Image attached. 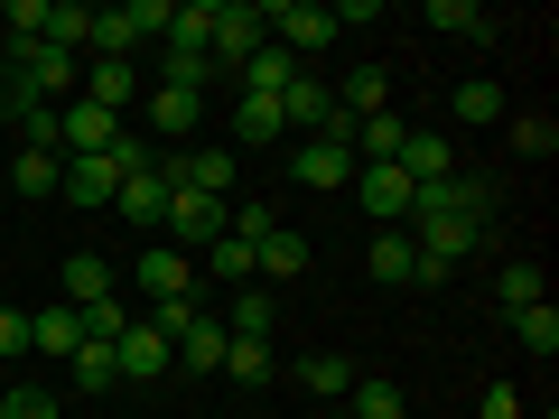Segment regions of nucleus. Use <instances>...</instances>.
I'll return each instance as SVG.
<instances>
[{
	"instance_id": "f257e3e1",
	"label": "nucleus",
	"mask_w": 559,
	"mask_h": 419,
	"mask_svg": "<svg viewBox=\"0 0 559 419\" xmlns=\"http://www.w3.org/2000/svg\"><path fill=\"white\" fill-rule=\"evenodd\" d=\"M261 38L271 47H289V57H326V47H336V10H326V0H261Z\"/></svg>"
},
{
	"instance_id": "f03ea898",
	"label": "nucleus",
	"mask_w": 559,
	"mask_h": 419,
	"mask_svg": "<svg viewBox=\"0 0 559 419\" xmlns=\"http://www.w3.org/2000/svg\"><path fill=\"white\" fill-rule=\"evenodd\" d=\"M131 279H140V299H150V308H197V261H187L178 242L140 252V261H131Z\"/></svg>"
},
{
	"instance_id": "7ed1b4c3",
	"label": "nucleus",
	"mask_w": 559,
	"mask_h": 419,
	"mask_svg": "<svg viewBox=\"0 0 559 419\" xmlns=\"http://www.w3.org/2000/svg\"><path fill=\"white\" fill-rule=\"evenodd\" d=\"M168 196H178V149H168L159 168H140V178H121L112 215H121V224H140V234H159V224H168Z\"/></svg>"
},
{
	"instance_id": "20e7f679",
	"label": "nucleus",
	"mask_w": 559,
	"mask_h": 419,
	"mask_svg": "<svg viewBox=\"0 0 559 419\" xmlns=\"http://www.w3.org/2000/svg\"><path fill=\"white\" fill-rule=\"evenodd\" d=\"M112 140H121V121L112 112H103V103H57V159H94V149H112Z\"/></svg>"
},
{
	"instance_id": "39448f33",
	"label": "nucleus",
	"mask_w": 559,
	"mask_h": 419,
	"mask_svg": "<svg viewBox=\"0 0 559 419\" xmlns=\"http://www.w3.org/2000/svg\"><path fill=\"white\" fill-rule=\"evenodd\" d=\"M178 187H187V196L234 205V196H242V159L224 149V140H215V149H178Z\"/></svg>"
},
{
	"instance_id": "423d86ee",
	"label": "nucleus",
	"mask_w": 559,
	"mask_h": 419,
	"mask_svg": "<svg viewBox=\"0 0 559 419\" xmlns=\"http://www.w3.org/2000/svg\"><path fill=\"white\" fill-rule=\"evenodd\" d=\"M252 47H261V0H224V10H215V47H205L215 75H242Z\"/></svg>"
},
{
	"instance_id": "0eeeda50",
	"label": "nucleus",
	"mask_w": 559,
	"mask_h": 419,
	"mask_svg": "<svg viewBox=\"0 0 559 419\" xmlns=\"http://www.w3.org/2000/svg\"><path fill=\"white\" fill-rule=\"evenodd\" d=\"M112 363H121V382H159L168 373V326L159 318H131L121 345H112Z\"/></svg>"
},
{
	"instance_id": "6e6552de",
	"label": "nucleus",
	"mask_w": 559,
	"mask_h": 419,
	"mask_svg": "<svg viewBox=\"0 0 559 419\" xmlns=\"http://www.w3.org/2000/svg\"><path fill=\"white\" fill-rule=\"evenodd\" d=\"M355 205L373 215V234H382V224H411V178H401L392 159H382V168H355Z\"/></svg>"
},
{
	"instance_id": "1a4fd4ad",
	"label": "nucleus",
	"mask_w": 559,
	"mask_h": 419,
	"mask_svg": "<svg viewBox=\"0 0 559 419\" xmlns=\"http://www.w3.org/2000/svg\"><path fill=\"white\" fill-rule=\"evenodd\" d=\"M159 234H168V242H178V252H187V261H197V252H205V242H215V234H224V205H215V196H187V187H178V196H168V224H159Z\"/></svg>"
},
{
	"instance_id": "9d476101",
	"label": "nucleus",
	"mask_w": 559,
	"mask_h": 419,
	"mask_svg": "<svg viewBox=\"0 0 559 419\" xmlns=\"http://www.w3.org/2000/svg\"><path fill=\"white\" fill-rule=\"evenodd\" d=\"M197 121H205V94H187V84H150V140H159V149H178Z\"/></svg>"
},
{
	"instance_id": "9b49d317",
	"label": "nucleus",
	"mask_w": 559,
	"mask_h": 419,
	"mask_svg": "<svg viewBox=\"0 0 559 419\" xmlns=\"http://www.w3.org/2000/svg\"><path fill=\"white\" fill-rule=\"evenodd\" d=\"M224 299H234L224 308V336H261L271 345V326H280V289L271 279H242V289H224Z\"/></svg>"
},
{
	"instance_id": "f8f14e48",
	"label": "nucleus",
	"mask_w": 559,
	"mask_h": 419,
	"mask_svg": "<svg viewBox=\"0 0 559 419\" xmlns=\"http://www.w3.org/2000/svg\"><path fill=\"white\" fill-rule=\"evenodd\" d=\"M289 178L299 187H355V149L345 140H299L289 149Z\"/></svg>"
},
{
	"instance_id": "ddd939ff",
	"label": "nucleus",
	"mask_w": 559,
	"mask_h": 419,
	"mask_svg": "<svg viewBox=\"0 0 559 419\" xmlns=\"http://www.w3.org/2000/svg\"><path fill=\"white\" fill-rule=\"evenodd\" d=\"M66 205H84V215H94V205H112L121 196V168H112V149H94V159H66V187H57Z\"/></svg>"
},
{
	"instance_id": "4468645a",
	"label": "nucleus",
	"mask_w": 559,
	"mask_h": 419,
	"mask_svg": "<svg viewBox=\"0 0 559 419\" xmlns=\"http://www.w3.org/2000/svg\"><path fill=\"white\" fill-rule=\"evenodd\" d=\"M75 94H84V103H103V112L121 121V103L140 94V65H131V57H84V84H75Z\"/></svg>"
},
{
	"instance_id": "2eb2a0df",
	"label": "nucleus",
	"mask_w": 559,
	"mask_h": 419,
	"mask_svg": "<svg viewBox=\"0 0 559 419\" xmlns=\"http://www.w3.org/2000/svg\"><path fill=\"white\" fill-rule=\"evenodd\" d=\"M242 94H261V103H280V94H289V84H299V57H289V47H271V38H261L252 47V57H242Z\"/></svg>"
},
{
	"instance_id": "dca6fc26",
	"label": "nucleus",
	"mask_w": 559,
	"mask_h": 419,
	"mask_svg": "<svg viewBox=\"0 0 559 419\" xmlns=\"http://www.w3.org/2000/svg\"><path fill=\"white\" fill-rule=\"evenodd\" d=\"M280 140H289V121H280V103H261V94H242L234 103V140H224V149H280Z\"/></svg>"
},
{
	"instance_id": "f3484780",
	"label": "nucleus",
	"mask_w": 559,
	"mask_h": 419,
	"mask_svg": "<svg viewBox=\"0 0 559 419\" xmlns=\"http://www.w3.org/2000/svg\"><path fill=\"white\" fill-rule=\"evenodd\" d=\"M392 168H401L411 187H429V178H457V149H448V131H411Z\"/></svg>"
},
{
	"instance_id": "a211bd4d",
	"label": "nucleus",
	"mask_w": 559,
	"mask_h": 419,
	"mask_svg": "<svg viewBox=\"0 0 559 419\" xmlns=\"http://www.w3.org/2000/svg\"><path fill=\"white\" fill-rule=\"evenodd\" d=\"M84 345V308H28V355H75Z\"/></svg>"
},
{
	"instance_id": "6ab92c4d",
	"label": "nucleus",
	"mask_w": 559,
	"mask_h": 419,
	"mask_svg": "<svg viewBox=\"0 0 559 419\" xmlns=\"http://www.w3.org/2000/svg\"><path fill=\"white\" fill-rule=\"evenodd\" d=\"M336 112L364 121V112H392V65H355V75L336 84Z\"/></svg>"
},
{
	"instance_id": "aec40b11",
	"label": "nucleus",
	"mask_w": 559,
	"mask_h": 419,
	"mask_svg": "<svg viewBox=\"0 0 559 419\" xmlns=\"http://www.w3.org/2000/svg\"><path fill=\"white\" fill-rule=\"evenodd\" d=\"M308 261H318V242H308V234H289V224H280V234H271V242H261V252H252V279H299Z\"/></svg>"
},
{
	"instance_id": "412c9836",
	"label": "nucleus",
	"mask_w": 559,
	"mask_h": 419,
	"mask_svg": "<svg viewBox=\"0 0 559 419\" xmlns=\"http://www.w3.org/2000/svg\"><path fill=\"white\" fill-rule=\"evenodd\" d=\"M215 10H224V0H178L159 47H187V57H205V47H215Z\"/></svg>"
},
{
	"instance_id": "4be33fe9",
	"label": "nucleus",
	"mask_w": 559,
	"mask_h": 419,
	"mask_svg": "<svg viewBox=\"0 0 559 419\" xmlns=\"http://www.w3.org/2000/svg\"><path fill=\"white\" fill-rule=\"evenodd\" d=\"M364 271H373L382 289H411V234H401V224H382L373 252H364Z\"/></svg>"
},
{
	"instance_id": "5701e85b",
	"label": "nucleus",
	"mask_w": 559,
	"mask_h": 419,
	"mask_svg": "<svg viewBox=\"0 0 559 419\" xmlns=\"http://www.w3.org/2000/svg\"><path fill=\"white\" fill-rule=\"evenodd\" d=\"M197 279H215V289H242V279H252V242L215 234V242H205V261H197Z\"/></svg>"
},
{
	"instance_id": "b1692460",
	"label": "nucleus",
	"mask_w": 559,
	"mask_h": 419,
	"mask_svg": "<svg viewBox=\"0 0 559 419\" xmlns=\"http://www.w3.org/2000/svg\"><path fill=\"white\" fill-rule=\"evenodd\" d=\"M224 373H234L242 392H261V382L280 373V355H271V345H261V336H224Z\"/></svg>"
},
{
	"instance_id": "393cba45",
	"label": "nucleus",
	"mask_w": 559,
	"mask_h": 419,
	"mask_svg": "<svg viewBox=\"0 0 559 419\" xmlns=\"http://www.w3.org/2000/svg\"><path fill=\"white\" fill-rule=\"evenodd\" d=\"M224 234H234V242H252V252H261V242L280 234V205H271V196H234V205H224Z\"/></svg>"
},
{
	"instance_id": "a878e982",
	"label": "nucleus",
	"mask_w": 559,
	"mask_h": 419,
	"mask_svg": "<svg viewBox=\"0 0 559 419\" xmlns=\"http://www.w3.org/2000/svg\"><path fill=\"white\" fill-rule=\"evenodd\" d=\"M429 28H448V38H466V47H485V38H503V28L485 20L476 0H429Z\"/></svg>"
},
{
	"instance_id": "bb28decb",
	"label": "nucleus",
	"mask_w": 559,
	"mask_h": 419,
	"mask_svg": "<svg viewBox=\"0 0 559 419\" xmlns=\"http://www.w3.org/2000/svg\"><path fill=\"white\" fill-rule=\"evenodd\" d=\"M103 299H112V261L75 252V261H66V308H103Z\"/></svg>"
},
{
	"instance_id": "cd10ccee",
	"label": "nucleus",
	"mask_w": 559,
	"mask_h": 419,
	"mask_svg": "<svg viewBox=\"0 0 559 419\" xmlns=\"http://www.w3.org/2000/svg\"><path fill=\"white\" fill-rule=\"evenodd\" d=\"M495 299H503V318H513V308H540V299H550V289H540V261H503V271H495Z\"/></svg>"
},
{
	"instance_id": "c85d7f7f",
	"label": "nucleus",
	"mask_w": 559,
	"mask_h": 419,
	"mask_svg": "<svg viewBox=\"0 0 559 419\" xmlns=\"http://www.w3.org/2000/svg\"><path fill=\"white\" fill-rule=\"evenodd\" d=\"M448 112H457L466 131H495V121H503V84H485V75H466V84H457V103H448Z\"/></svg>"
},
{
	"instance_id": "c756f323",
	"label": "nucleus",
	"mask_w": 559,
	"mask_h": 419,
	"mask_svg": "<svg viewBox=\"0 0 559 419\" xmlns=\"http://www.w3.org/2000/svg\"><path fill=\"white\" fill-rule=\"evenodd\" d=\"M503 326H513L522 355H559V308H550V299H540V308H513Z\"/></svg>"
},
{
	"instance_id": "7c9ffc66",
	"label": "nucleus",
	"mask_w": 559,
	"mask_h": 419,
	"mask_svg": "<svg viewBox=\"0 0 559 419\" xmlns=\"http://www.w3.org/2000/svg\"><path fill=\"white\" fill-rule=\"evenodd\" d=\"M299 392L308 400H345V392H355V363H345V355H308L299 363Z\"/></svg>"
},
{
	"instance_id": "2f4dec72",
	"label": "nucleus",
	"mask_w": 559,
	"mask_h": 419,
	"mask_svg": "<svg viewBox=\"0 0 559 419\" xmlns=\"http://www.w3.org/2000/svg\"><path fill=\"white\" fill-rule=\"evenodd\" d=\"M503 140H513L522 159H550V149H559V121L550 112H503Z\"/></svg>"
},
{
	"instance_id": "473e14b6",
	"label": "nucleus",
	"mask_w": 559,
	"mask_h": 419,
	"mask_svg": "<svg viewBox=\"0 0 559 419\" xmlns=\"http://www.w3.org/2000/svg\"><path fill=\"white\" fill-rule=\"evenodd\" d=\"M345 419H411V400H401L392 382H364V373H355V392H345Z\"/></svg>"
},
{
	"instance_id": "72a5a7b5",
	"label": "nucleus",
	"mask_w": 559,
	"mask_h": 419,
	"mask_svg": "<svg viewBox=\"0 0 559 419\" xmlns=\"http://www.w3.org/2000/svg\"><path fill=\"white\" fill-rule=\"evenodd\" d=\"M0 419H66V400L38 382H0Z\"/></svg>"
},
{
	"instance_id": "f704fd0d",
	"label": "nucleus",
	"mask_w": 559,
	"mask_h": 419,
	"mask_svg": "<svg viewBox=\"0 0 559 419\" xmlns=\"http://www.w3.org/2000/svg\"><path fill=\"white\" fill-rule=\"evenodd\" d=\"M10 187H20V196H57V187H66V159H47V149H20Z\"/></svg>"
},
{
	"instance_id": "c9c22d12",
	"label": "nucleus",
	"mask_w": 559,
	"mask_h": 419,
	"mask_svg": "<svg viewBox=\"0 0 559 419\" xmlns=\"http://www.w3.org/2000/svg\"><path fill=\"white\" fill-rule=\"evenodd\" d=\"M66 363H75V382H84V392H112V382H121L112 345H75V355H66Z\"/></svg>"
},
{
	"instance_id": "e433bc0d",
	"label": "nucleus",
	"mask_w": 559,
	"mask_h": 419,
	"mask_svg": "<svg viewBox=\"0 0 559 419\" xmlns=\"http://www.w3.org/2000/svg\"><path fill=\"white\" fill-rule=\"evenodd\" d=\"M20 355H28V308H10V299H0V373H10Z\"/></svg>"
},
{
	"instance_id": "4c0bfd02",
	"label": "nucleus",
	"mask_w": 559,
	"mask_h": 419,
	"mask_svg": "<svg viewBox=\"0 0 559 419\" xmlns=\"http://www.w3.org/2000/svg\"><path fill=\"white\" fill-rule=\"evenodd\" d=\"M476 419H522V392H513V382H485V392H476Z\"/></svg>"
},
{
	"instance_id": "58836bf2",
	"label": "nucleus",
	"mask_w": 559,
	"mask_h": 419,
	"mask_svg": "<svg viewBox=\"0 0 559 419\" xmlns=\"http://www.w3.org/2000/svg\"><path fill=\"white\" fill-rule=\"evenodd\" d=\"M0 121H10V75H0Z\"/></svg>"
},
{
	"instance_id": "ea45409f",
	"label": "nucleus",
	"mask_w": 559,
	"mask_h": 419,
	"mask_svg": "<svg viewBox=\"0 0 559 419\" xmlns=\"http://www.w3.org/2000/svg\"><path fill=\"white\" fill-rule=\"evenodd\" d=\"M66 419H75V410H66Z\"/></svg>"
},
{
	"instance_id": "a19ab883",
	"label": "nucleus",
	"mask_w": 559,
	"mask_h": 419,
	"mask_svg": "<svg viewBox=\"0 0 559 419\" xmlns=\"http://www.w3.org/2000/svg\"><path fill=\"white\" fill-rule=\"evenodd\" d=\"M0 382H10V373H0Z\"/></svg>"
}]
</instances>
